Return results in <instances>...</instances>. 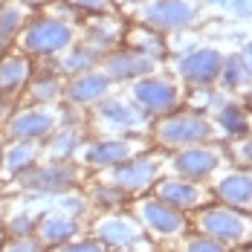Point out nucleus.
Masks as SVG:
<instances>
[{"instance_id": "a878e982", "label": "nucleus", "mask_w": 252, "mask_h": 252, "mask_svg": "<svg viewBox=\"0 0 252 252\" xmlns=\"http://www.w3.org/2000/svg\"><path fill=\"white\" fill-rule=\"evenodd\" d=\"M35 226H38V218H35V215H29V212H21V215H15V218L9 220V232H12V238L32 235Z\"/></svg>"}, {"instance_id": "39448f33", "label": "nucleus", "mask_w": 252, "mask_h": 252, "mask_svg": "<svg viewBox=\"0 0 252 252\" xmlns=\"http://www.w3.org/2000/svg\"><path fill=\"white\" fill-rule=\"evenodd\" d=\"M136 209H139L142 223L151 229L154 235H159V238H177V235L186 229V215L177 212V209H171L168 203L157 200V197L142 200Z\"/></svg>"}, {"instance_id": "2eb2a0df", "label": "nucleus", "mask_w": 252, "mask_h": 252, "mask_svg": "<svg viewBox=\"0 0 252 252\" xmlns=\"http://www.w3.org/2000/svg\"><path fill=\"white\" fill-rule=\"evenodd\" d=\"M35 232H38V241H41V244H47V247H64V244L76 241L78 220L64 218V215H47V218L35 226Z\"/></svg>"}, {"instance_id": "4be33fe9", "label": "nucleus", "mask_w": 252, "mask_h": 252, "mask_svg": "<svg viewBox=\"0 0 252 252\" xmlns=\"http://www.w3.org/2000/svg\"><path fill=\"white\" fill-rule=\"evenodd\" d=\"M96 52L90 50V47H76V50L67 55V61H64V67L70 70V73H84V70H90L93 64H96Z\"/></svg>"}, {"instance_id": "393cba45", "label": "nucleus", "mask_w": 252, "mask_h": 252, "mask_svg": "<svg viewBox=\"0 0 252 252\" xmlns=\"http://www.w3.org/2000/svg\"><path fill=\"white\" fill-rule=\"evenodd\" d=\"M58 209H61V215L64 218H81L84 212H87V200L84 197H78V194H61L58 197Z\"/></svg>"}, {"instance_id": "9b49d317", "label": "nucleus", "mask_w": 252, "mask_h": 252, "mask_svg": "<svg viewBox=\"0 0 252 252\" xmlns=\"http://www.w3.org/2000/svg\"><path fill=\"white\" fill-rule=\"evenodd\" d=\"M215 194L223 200V206L238 212H252V174L250 171H229L218 180Z\"/></svg>"}, {"instance_id": "72a5a7b5", "label": "nucleus", "mask_w": 252, "mask_h": 252, "mask_svg": "<svg viewBox=\"0 0 252 252\" xmlns=\"http://www.w3.org/2000/svg\"><path fill=\"white\" fill-rule=\"evenodd\" d=\"M244 70H247V73H252V44L247 47V52H244Z\"/></svg>"}, {"instance_id": "5701e85b", "label": "nucleus", "mask_w": 252, "mask_h": 252, "mask_svg": "<svg viewBox=\"0 0 252 252\" xmlns=\"http://www.w3.org/2000/svg\"><path fill=\"white\" fill-rule=\"evenodd\" d=\"M218 122L226 127V133H244L247 130V116L238 107H223L220 116H218Z\"/></svg>"}, {"instance_id": "473e14b6", "label": "nucleus", "mask_w": 252, "mask_h": 252, "mask_svg": "<svg viewBox=\"0 0 252 252\" xmlns=\"http://www.w3.org/2000/svg\"><path fill=\"white\" fill-rule=\"evenodd\" d=\"M241 159H244V162L252 168V139H247V145L241 148Z\"/></svg>"}, {"instance_id": "9d476101", "label": "nucleus", "mask_w": 252, "mask_h": 252, "mask_svg": "<svg viewBox=\"0 0 252 252\" xmlns=\"http://www.w3.org/2000/svg\"><path fill=\"white\" fill-rule=\"evenodd\" d=\"M194 18V3L189 0H154L145 9V21L157 29H180Z\"/></svg>"}, {"instance_id": "cd10ccee", "label": "nucleus", "mask_w": 252, "mask_h": 252, "mask_svg": "<svg viewBox=\"0 0 252 252\" xmlns=\"http://www.w3.org/2000/svg\"><path fill=\"white\" fill-rule=\"evenodd\" d=\"M76 145H78L76 133H61V136L52 142V157H55V159H67V157H73Z\"/></svg>"}, {"instance_id": "c9c22d12", "label": "nucleus", "mask_w": 252, "mask_h": 252, "mask_svg": "<svg viewBox=\"0 0 252 252\" xmlns=\"http://www.w3.org/2000/svg\"><path fill=\"white\" fill-rule=\"evenodd\" d=\"M119 252H136V250H119Z\"/></svg>"}, {"instance_id": "f8f14e48", "label": "nucleus", "mask_w": 252, "mask_h": 252, "mask_svg": "<svg viewBox=\"0 0 252 252\" xmlns=\"http://www.w3.org/2000/svg\"><path fill=\"white\" fill-rule=\"evenodd\" d=\"M70 38H73L70 26L58 24V21H38L26 32L24 44L32 52H58L70 44Z\"/></svg>"}, {"instance_id": "0eeeda50", "label": "nucleus", "mask_w": 252, "mask_h": 252, "mask_svg": "<svg viewBox=\"0 0 252 252\" xmlns=\"http://www.w3.org/2000/svg\"><path fill=\"white\" fill-rule=\"evenodd\" d=\"M76 168L64 165V162H50V165H41L35 171H29L24 177L26 189L32 191H52V194H67L76 183Z\"/></svg>"}, {"instance_id": "c85d7f7f", "label": "nucleus", "mask_w": 252, "mask_h": 252, "mask_svg": "<svg viewBox=\"0 0 252 252\" xmlns=\"http://www.w3.org/2000/svg\"><path fill=\"white\" fill-rule=\"evenodd\" d=\"M58 252H107V247L96 241V238H81V241H70V244H64Z\"/></svg>"}, {"instance_id": "1a4fd4ad", "label": "nucleus", "mask_w": 252, "mask_h": 252, "mask_svg": "<svg viewBox=\"0 0 252 252\" xmlns=\"http://www.w3.org/2000/svg\"><path fill=\"white\" fill-rule=\"evenodd\" d=\"M136 151H139V142H133V139H104V142L87 145L84 159L96 168H113V165H122L127 159H133Z\"/></svg>"}, {"instance_id": "6e6552de", "label": "nucleus", "mask_w": 252, "mask_h": 252, "mask_svg": "<svg viewBox=\"0 0 252 252\" xmlns=\"http://www.w3.org/2000/svg\"><path fill=\"white\" fill-rule=\"evenodd\" d=\"M220 165V157L212 148H200V145H191V148H183L174 157V171L186 180H203V177L215 174Z\"/></svg>"}, {"instance_id": "bb28decb", "label": "nucleus", "mask_w": 252, "mask_h": 252, "mask_svg": "<svg viewBox=\"0 0 252 252\" xmlns=\"http://www.w3.org/2000/svg\"><path fill=\"white\" fill-rule=\"evenodd\" d=\"M180 252H229V250L223 247V244H218V241H212V238L200 235V238H189V241H183Z\"/></svg>"}, {"instance_id": "a211bd4d", "label": "nucleus", "mask_w": 252, "mask_h": 252, "mask_svg": "<svg viewBox=\"0 0 252 252\" xmlns=\"http://www.w3.org/2000/svg\"><path fill=\"white\" fill-rule=\"evenodd\" d=\"M107 84H110V78L104 76V73H84V76H78L70 84L67 96L73 101H78V104H87V101L101 99L107 93Z\"/></svg>"}, {"instance_id": "6ab92c4d", "label": "nucleus", "mask_w": 252, "mask_h": 252, "mask_svg": "<svg viewBox=\"0 0 252 252\" xmlns=\"http://www.w3.org/2000/svg\"><path fill=\"white\" fill-rule=\"evenodd\" d=\"M99 116H101V122L110 125L113 130H133V127L142 125L139 113H133L127 104H122V101H116V99L104 101L99 107Z\"/></svg>"}, {"instance_id": "aec40b11", "label": "nucleus", "mask_w": 252, "mask_h": 252, "mask_svg": "<svg viewBox=\"0 0 252 252\" xmlns=\"http://www.w3.org/2000/svg\"><path fill=\"white\" fill-rule=\"evenodd\" d=\"M35 145L32 142H18L12 151L6 154V168L12 171V174H24L32 168V162H35Z\"/></svg>"}, {"instance_id": "4468645a", "label": "nucleus", "mask_w": 252, "mask_h": 252, "mask_svg": "<svg viewBox=\"0 0 252 252\" xmlns=\"http://www.w3.org/2000/svg\"><path fill=\"white\" fill-rule=\"evenodd\" d=\"M180 73L194 81V84H209L220 76V55L212 50H200L180 61Z\"/></svg>"}, {"instance_id": "f03ea898", "label": "nucleus", "mask_w": 252, "mask_h": 252, "mask_svg": "<svg viewBox=\"0 0 252 252\" xmlns=\"http://www.w3.org/2000/svg\"><path fill=\"white\" fill-rule=\"evenodd\" d=\"M157 139L171 148H191V145L212 139V125L194 113H177L157 125Z\"/></svg>"}, {"instance_id": "7c9ffc66", "label": "nucleus", "mask_w": 252, "mask_h": 252, "mask_svg": "<svg viewBox=\"0 0 252 252\" xmlns=\"http://www.w3.org/2000/svg\"><path fill=\"white\" fill-rule=\"evenodd\" d=\"M220 73H223V81L232 87V84H241V78H244V73H247V70H244V64H235V61H232L226 70L220 67Z\"/></svg>"}, {"instance_id": "f257e3e1", "label": "nucleus", "mask_w": 252, "mask_h": 252, "mask_svg": "<svg viewBox=\"0 0 252 252\" xmlns=\"http://www.w3.org/2000/svg\"><path fill=\"white\" fill-rule=\"evenodd\" d=\"M197 229L218 244H247L252 241L250 212H238L229 206H206L197 215Z\"/></svg>"}, {"instance_id": "f3484780", "label": "nucleus", "mask_w": 252, "mask_h": 252, "mask_svg": "<svg viewBox=\"0 0 252 252\" xmlns=\"http://www.w3.org/2000/svg\"><path fill=\"white\" fill-rule=\"evenodd\" d=\"M107 78H130V76H145L154 67V61L148 55H139V52H116L107 58Z\"/></svg>"}, {"instance_id": "b1692460", "label": "nucleus", "mask_w": 252, "mask_h": 252, "mask_svg": "<svg viewBox=\"0 0 252 252\" xmlns=\"http://www.w3.org/2000/svg\"><path fill=\"white\" fill-rule=\"evenodd\" d=\"M122 197H125V191L116 189V186H99L96 194H93V200H96L99 209H116L122 203Z\"/></svg>"}, {"instance_id": "20e7f679", "label": "nucleus", "mask_w": 252, "mask_h": 252, "mask_svg": "<svg viewBox=\"0 0 252 252\" xmlns=\"http://www.w3.org/2000/svg\"><path fill=\"white\" fill-rule=\"evenodd\" d=\"M93 232H96V241L113 250H130L133 244L142 241V226L125 215H104L93 223Z\"/></svg>"}, {"instance_id": "f704fd0d", "label": "nucleus", "mask_w": 252, "mask_h": 252, "mask_svg": "<svg viewBox=\"0 0 252 252\" xmlns=\"http://www.w3.org/2000/svg\"><path fill=\"white\" fill-rule=\"evenodd\" d=\"M26 3H44V0H26Z\"/></svg>"}, {"instance_id": "c756f323", "label": "nucleus", "mask_w": 252, "mask_h": 252, "mask_svg": "<svg viewBox=\"0 0 252 252\" xmlns=\"http://www.w3.org/2000/svg\"><path fill=\"white\" fill-rule=\"evenodd\" d=\"M41 250H44V244H41L38 238H32V235L15 238V241L6 247V252H41Z\"/></svg>"}, {"instance_id": "412c9836", "label": "nucleus", "mask_w": 252, "mask_h": 252, "mask_svg": "<svg viewBox=\"0 0 252 252\" xmlns=\"http://www.w3.org/2000/svg\"><path fill=\"white\" fill-rule=\"evenodd\" d=\"M29 73V64L21 58H9L0 64V90H15Z\"/></svg>"}, {"instance_id": "dca6fc26", "label": "nucleus", "mask_w": 252, "mask_h": 252, "mask_svg": "<svg viewBox=\"0 0 252 252\" xmlns=\"http://www.w3.org/2000/svg\"><path fill=\"white\" fill-rule=\"evenodd\" d=\"M55 116L50 110H29V113H21L12 125V136L24 139V142H32V139H41L47 136L52 127H55Z\"/></svg>"}, {"instance_id": "ddd939ff", "label": "nucleus", "mask_w": 252, "mask_h": 252, "mask_svg": "<svg viewBox=\"0 0 252 252\" xmlns=\"http://www.w3.org/2000/svg\"><path fill=\"white\" fill-rule=\"evenodd\" d=\"M133 99L148 113H165L177 104V90L162 78H145L133 87Z\"/></svg>"}, {"instance_id": "423d86ee", "label": "nucleus", "mask_w": 252, "mask_h": 252, "mask_svg": "<svg viewBox=\"0 0 252 252\" xmlns=\"http://www.w3.org/2000/svg\"><path fill=\"white\" fill-rule=\"evenodd\" d=\"M159 174V159L157 157H136L127 159L122 165H113L110 171V183L122 191H136V189H148Z\"/></svg>"}, {"instance_id": "7ed1b4c3", "label": "nucleus", "mask_w": 252, "mask_h": 252, "mask_svg": "<svg viewBox=\"0 0 252 252\" xmlns=\"http://www.w3.org/2000/svg\"><path fill=\"white\" fill-rule=\"evenodd\" d=\"M157 200L168 203L177 212H194V209H206V203L212 200V191H206L197 180H159L157 183Z\"/></svg>"}, {"instance_id": "2f4dec72", "label": "nucleus", "mask_w": 252, "mask_h": 252, "mask_svg": "<svg viewBox=\"0 0 252 252\" xmlns=\"http://www.w3.org/2000/svg\"><path fill=\"white\" fill-rule=\"evenodd\" d=\"M76 6H84V9H93V12H107L110 9V0H70Z\"/></svg>"}]
</instances>
